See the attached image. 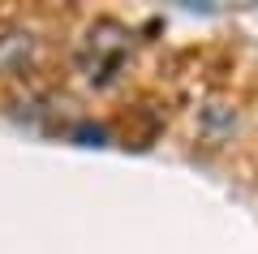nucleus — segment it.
<instances>
[{
	"instance_id": "4",
	"label": "nucleus",
	"mask_w": 258,
	"mask_h": 254,
	"mask_svg": "<svg viewBox=\"0 0 258 254\" xmlns=\"http://www.w3.org/2000/svg\"><path fill=\"white\" fill-rule=\"evenodd\" d=\"M69 138L82 142V146H103V142H112V129L99 125V121H78V125L69 129Z\"/></svg>"
},
{
	"instance_id": "2",
	"label": "nucleus",
	"mask_w": 258,
	"mask_h": 254,
	"mask_svg": "<svg viewBox=\"0 0 258 254\" xmlns=\"http://www.w3.org/2000/svg\"><path fill=\"white\" fill-rule=\"evenodd\" d=\"M39 35L30 26H5L0 30V78H22L35 69Z\"/></svg>"
},
{
	"instance_id": "1",
	"label": "nucleus",
	"mask_w": 258,
	"mask_h": 254,
	"mask_svg": "<svg viewBox=\"0 0 258 254\" xmlns=\"http://www.w3.org/2000/svg\"><path fill=\"white\" fill-rule=\"evenodd\" d=\"M129 47H134V30L116 18H99L78 43V69L91 86H112L129 61Z\"/></svg>"
},
{
	"instance_id": "3",
	"label": "nucleus",
	"mask_w": 258,
	"mask_h": 254,
	"mask_svg": "<svg viewBox=\"0 0 258 254\" xmlns=\"http://www.w3.org/2000/svg\"><path fill=\"white\" fill-rule=\"evenodd\" d=\"M237 129H241L237 104H224V99L203 104V112H198V134L207 142H228V138H237Z\"/></svg>"
}]
</instances>
